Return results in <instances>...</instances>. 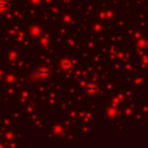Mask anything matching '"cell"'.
<instances>
[{
	"mask_svg": "<svg viewBox=\"0 0 148 148\" xmlns=\"http://www.w3.org/2000/svg\"><path fill=\"white\" fill-rule=\"evenodd\" d=\"M8 8V2L7 0H0V13L6 12Z\"/></svg>",
	"mask_w": 148,
	"mask_h": 148,
	"instance_id": "1",
	"label": "cell"
},
{
	"mask_svg": "<svg viewBox=\"0 0 148 148\" xmlns=\"http://www.w3.org/2000/svg\"><path fill=\"white\" fill-rule=\"evenodd\" d=\"M61 66H62L64 68H68V67L71 66V62H69V60H68V59H66V60L64 59V60L61 61Z\"/></svg>",
	"mask_w": 148,
	"mask_h": 148,
	"instance_id": "2",
	"label": "cell"
}]
</instances>
